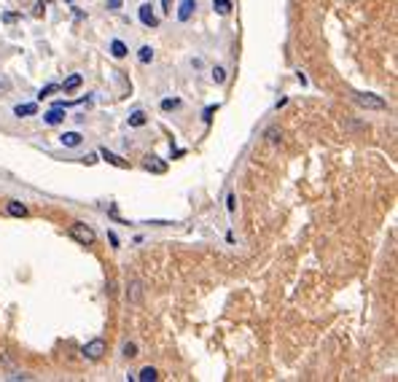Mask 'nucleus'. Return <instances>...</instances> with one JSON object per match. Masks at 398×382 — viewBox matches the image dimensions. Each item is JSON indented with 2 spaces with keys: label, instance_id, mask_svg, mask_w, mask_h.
I'll list each match as a JSON object with an SVG mask.
<instances>
[{
  "label": "nucleus",
  "instance_id": "1",
  "mask_svg": "<svg viewBox=\"0 0 398 382\" xmlns=\"http://www.w3.org/2000/svg\"><path fill=\"white\" fill-rule=\"evenodd\" d=\"M70 237H73L75 243H81V245H92V243H95V232H92L87 223H73V226H70Z\"/></svg>",
  "mask_w": 398,
  "mask_h": 382
},
{
  "label": "nucleus",
  "instance_id": "2",
  "mask_svg": "<svg viewBox=\"0 0 398 382\" xmlns=\"http://www.w3.org/2000/svg\"><path fill=\"white\" fill-rule=\"evenodd\" d=\"M355 103L361 105V108H374V111H385V108H387L385 100L377 97V95H369V92H358V95H355Z\"/></svg>",
  "mask_w": 398,
  "mask_h": 382
},
{
  "label": "nucleus",
  "instance_id": "3",
  "mask_svg": "<svg viewBox=\"0 0 398 382\" xmlns=\"http://www.w3.org/2000/svg\"><path fill=\"white\" fill-rule=\"evenodd\" d=\"M81 353H84V358H89V361H100V358L105 355V342L103 339H92V342H87V345L81 347Z\"/></svg>",
  "mask_w": 398,
  "mask_h": 382
},
{
  "label": "nucleus",
  "instance_id": "4",
  "mask_svg": "<svg viewBox=\"0 0 398 382\" xmlns=\"http://www.w3.org/2000/svg\"><path fill=\"white\" fill-rule=\"evenodd\" d=\"M140 22H143L145 27H159V17L151 11V6H148V3L140 6Z\"/></svg>",
  "mask_w": 398,
  "mask_h": 382
},
{
  "label": "nucleus",
  "instance_id": "5",
  "mask_svg": "<svg viewBox=\"0 0 398 382\" xmlns=\"http://www.w3.org/2000/svg\"><path fill=\"white\" fill-rule=\"evenodd\" d=\"M43 121H46V124H51V127H57V124H62V121H65V108L54 105L51 111H46V113H43Z\"/></svg>",
  "mask_w": 398,
  "mask_h": 382
},
{
  "label": "nucleus",
  "instance_id": "6",
  "mask_svg": "<svg viewBox=\"0 0 398 382\" xmlns=\"http://www.w3.org/2000/svg\"><path fill=\"white\" fill-rule=\"evenodd\" d=\"M194 9H197V0H181V9H178V19L181 22H189Z\"/></svg>",
  "mask_w": 398,
  "mask_h": 382
},
{
  "label": "nucleus",
  "instance_id": "7",
  "mask_svg": "<svg viewBox=\"0 0 398 382\" xmlns=\"http://www.w3.org/2000/svg\"><path fill=\"white\" fill-rule=\"evenodd\" d=\"M6 213L14 215V218H25V215H27V207L22 205V202H14V199H11L9 205H6Z\"/></svg>",
  "mask_w": 398,
  "mask_h": 382
},
{
  "label": "nucleus",
  "instance_id": "8",
  "mask_svg": "<svg viewBox=\"0 0 398 382\" xmlns=\"http://www.w3.org/2000/svg\"><path fill=\"white\" fill-rule=\"evenodd\" d=\"M100 157H103L105 162H111V165H116V167H121V170H124V167H129V162H124L121 157H116V154H111L108 148H103V151H100Z\"/></svg>",
  "mask_w": 398,
  "mask_h": 382
},
{
  "label": "nucleus",
  "instance_id": "9",
  "mask_svg": "<svg viewBox=\"0 0 398 382\" xmlns=\"http://www.w3.org/2000/svg\"><path fill=\"white\" fill-rule=\"evenodd\" d=\"M35 111H38V105H35V103H22V105H17V108H14V116L25 119V116H33Z\"/></svg>",
  "mask_w": 398,
  "mask_h": 382
},
{
  "label": "nucleus",
  "instance_id": "10",
  "mask_svg": "<svg viewBox=\"0 0 398 382\" xmlns=\"http://www.w3.org/2000/svg\"><path fill=\"white\" fill-rule=\"evenodd\" d=\"M145 170H151V173H159V175H162V173L167 170V165H165V162H159V157H148V159H145Z\"/></svg>",
  "mask_w": 398,
  "mask_h": 382
},
{
  "label": "nucleus",
  "instance_id": "11",
  "mask_svg": "<svg viewBox=\"0 0 398 382\" xmlns=\"http://www.w3.org/2000/svg\"><path fill=\"white\" fill-rule=\"evenodd\" d=\"M59 140H62V145H67V148L81 145V135H78V132H65V135H62Z\"/></svg>",
  "mask_w": 398,
  "mask_h": 382
},
{
  "label": "nucleus",
  "instance_id": "12",
  "mask_svg": "<svg viewBox=\"0 0 398 382\" xmlns=\"http://www.w3.org/2000/svg\"><path fill=\"white\" fill-rule=\"evenodd\" d=\"M78 87H81V75H78V73H73L70 79H65V84H62L59 89H62V92H75Z\"/></svg>",
  "mask_w": 398,
  "mask_h": 382
},
{
  "label": "nucleus",
  "instance_id": "13",
  "mask_svg": "<svg viewBox=\"0 0 398 382\" xmlns=\"http://www.w3.org/2000/svg\"><path fill=\"white\" fill-rule=\"evenodd\" d=\"M137 59H140V65H148V62L153 59V49H151V46H140Z\"/></svg>",
  "mask_w": 398,
  "mask_h": 382
},
{
  "label": "nucleus",
  "instance_id": "14",
  "mask_svg": "<svg viewBox=\"0 0 398 382\" xmlns=\"http://www.w3.org/2000/svg\"><path fill=\"white\" fill-rule=\"evenodd\" d=\"M148 121V116H145V111H135L129 116V127H143V124Z\"/></svg>",
  "mask_w": 398,
  "mask_h": 382
},
{
  "label": "nucleus",
  "instance_id": "15",
  "mask_svg": "<svg viewBox=\"0 0 398 382\" xmlns=\"http://www.w3.org/2000/svg\"><path fill=\"white\" fill-rule=\"evenodd\" d=\"M111 54H113L116 59L127 57V46H124V41H113V43H111Z\"/></svg>",
  "mask_w": 398,
  "mask_h": 382
},
{
  "label": "nucleus",
  "instance_id": "16",
  "mask_svg": "<svg viewBox=\"0 0 398 382\" xmlns=\"http://www.w3.org/2000/svg\"><path fill=\"white\" fill-rule=\"evenodd\" d=\"M156 377H159V371H156L153 366H145V369L140 371V377H137V379H140V382H153Z\"/></svg>",
  "mask_w": 398,
  "mask_h": 382
},
{
  "label": "nucleus",
  "instance_id": "17",
  "mask_svg": "<svg viewBox=\"0 0 398 382\" xmlns=\"http://www.w3.org/2000/svg\"><path fill=\"white\" fill-rule=\"evenodd\" d=\"M213 9H215L218 14H229L234 6H231V0H213Z\"/></svg>",
  "mask_w": 398,
  "mask_h": 382
},
{
  "label": "nucleus",
  "instance_id": "18",
  "mask_svg": "<svg viewBox=\"0 0 398 382\" xmlns=\"http://www.w3.org/2000/svg\"><path fill=\"white\" fill-rule=\"evenodd\" d=\"M57 89H59V84H46V87H43L41 92H38V100H46V97H51Z\"/></svg>",
  "mask_w": 398,
  "mask_h": 382
},
{
  "label": "nucleus",
  "instance_id": "19",
  "mask_svg": "<svg viewBox=\"0 0 398 382\" xmlns=\"http://www.w3.org/2000/svg\"><path fill=\"white\" fill-rule=\"evenodd\" d=\"M175 108H181V100H178V97L162 100V111H175Z\"/></svg>",
  "mask_w": 398,
  "mask_h": 382
},
{
  "label": "nucleus",
  "instance_id": "20",
  "mask_svg": "<svg viewBox=\"0 0 398 382\" xmlns=\"http://www.w3.org/2000/svg\"><path fill=\"white\" fill-rule=\"evenodd\" d=\"M137 355V345L135 342H127V345H124V358H135Z\"/></svg>",
  "mask_w": 398,
  "mask_h": 382
},
{
  "label": "nucleus",
  "instance_id": "21",
  "mask_svg": "<svg viewBox=\"0 0 398 382\" xmlns=\"http://www.w3.org/2000/svg\"><path fill=\"white\" fill-rule=\"evenodd\" d=\"M213 81H215V84H223V81H226V70H223V67H215V70H213Z\"/></svg>",
  "mask_w": 398,
  "mask_h": 382
},
{
  "label": "nucleus",
  "instance_id": "22",
  "mask_svg": "<svg viewBox=\"0 0 398 382\" xmlns=\"http://www.w3.org/2000/svg\"><path fill=\"white\" fill-rule=\"evenodd\" d=\"M129 296H132V301H140V283H132Z\"/></svg>",
  "mask_w": 398,
  "mask_h": 382
},
{
  "label": "nucleus",
  "instance_id": "23",
  "mask_svg": "<svg viewBox=\"0 0 398 382\" xmlns=\"http://www.w3.org/2000/svg\"><path fill=\"white\" fill-rule=\"evenodd\" d=\"M162 11L170 14V11H173V3H170V0H162Z\"/></svg>",
  "mask_w": 398,
  "mask_h": 382
},
{
  "label": "nucleus",
  "instance_id": "24",
  "mask_svg": "<svg viewBox=\"0 0 398 382\" xmlns=\"http://www.w3.org/2000/svg\"><path fill=\"white\" fill-rule=\"evenodd\" d=\"M267 135H269V140H272V143H277V140H280V137H277V129H269Z\"/></svg>",
  "mask_w": 398,
  "mask_h": 382
},
{
  "label": "nucleus",
  "instance_id": "25",
  "mask_svg": "<svg viewBox=\"0 0 398 382\" xmlns=\"http://www.w3.org/2000/svg\"><path fill=\"white\" fill-rule=\"evenodd\" d=\"M121 3H124V0H108V6H111V9H121Z\"/></svg>",
  "mask_w": 398,
  "mask_h": 382
},
{
  "label": "nucleus",
  "instance_id": "26",
  "mask_svg": "<svg viewBox=\"0 0 398 382\" xmlns=\"http://www.w3.org/2000/svg\"><path fill=\"white\" fill-rule=\"evenodd\" d=\"M234 202H237V199H234V194H229V205H226V207H229V213H234Z\"/></svg>",
  "mask_w": 398,
  "mask_h": 382
},
{
  "label": "nucleus",
  "instance_id": "27",
  "mask_svg": "<svg viewBox=\"0 0 398 382\" xmlns=\"http://www.w3.org/2000/svg\"><path fill=\"white\" fill-rule=\"evenodd\" d=\"M108 240H111V243H113V248H119V237H116L113 232H111V235H108Z\"/></svg>",
  "mask_w": 398,
  "mask_h": 382
},
{
  "label": "nucleus",
  "instance_id": "28",
  "mask_svg": "<svg viewBox=\"0 0 398 382\" xmlns=\"http://www.w3.org/2000/svg\"><path fill=\"white\" fill-rule=\"evenodd\" d=\"M0 89H9V81L6 79H0Z\"/></svg>",
  "mask_w": 398,
  "mask_h": 382
},
{
  "label": "nucleus",
  "instance_id": "29",
  "mask_svg": "<svg viewBox=\"0 0 398 382\" xmlns=\"http://www.w3.org/2000/svg\"><path fill=\"white\" fill-rule=\"evenodd\" d=\"M70 3H73V0H70Z\"/></svg>",
  "mask_w": 398,
  "mask_h": 382
}]
</instances>
